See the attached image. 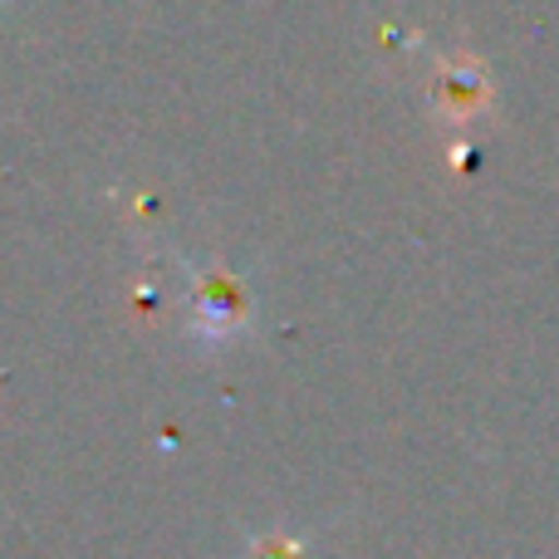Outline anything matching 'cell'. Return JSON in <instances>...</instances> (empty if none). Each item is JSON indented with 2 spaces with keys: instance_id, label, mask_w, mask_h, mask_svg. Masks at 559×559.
<instances>
[{
  "instance_id": "obj_1",
  "label": "cell",
  "mask_w": 559,
  "mask_h": 559,
  "mask_svg": "<svg viewBox=\"0 0 559 559\" xmlns=\"http://www.w3.org/2000/svg\"><path fill=\"white\" fill-rule=\"evenodd\" d=\"M197 334L202 338H231L236 329H246V319H251V299H246V289L236 285L226 271H197Z\"/></svg>"
},
{
  "instance_id": "obj_2",
  "label": "cell",
  "mask_w": 559,
  "mask_h": 559,
  "mask_svg": "<svg viewBox=\"0 0 559 559\" xmlns=\"http://www.w3.org/2000/svg\"><path fill=\"white\" fill-rule=\"evenodd\" d=\"M486 98V84L476 69H452L442 74V104H452V114H476Z\"/></svg>"
}]
</instances>
